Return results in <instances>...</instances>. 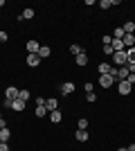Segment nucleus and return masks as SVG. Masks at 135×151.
<instances>
[{
  "label": "nucleus",
  "instance_id": "obj_29",
  "mask_svg": "<svg viewBox=\"0 0 135 151\" xmlns=\"http://www.w3.org/2000/svg\"><path fill=\"white\" fill-rule=\"evenodd\" d=\"M11 101L14 99H7V97H5V99H2V108H11Z\"/></svg>",
  "mask_w": 135,
  "mask_h": 151
},
{
  "label": "nucleus",
  "instance_id": "obj_3",
  "mask_svg": "<svg viewBox=\"0 0 135 151\" xmlns=\"http://www.w3.org/2000/svg\"><path fill=\"white\" fill-rule=\"evenodd\" d=\"M74 90H77V86H74V83H72V81H65V83H61V86H59V93L63 95V97H68V95H72V93H74Z\"/></svg>",
  "mask_w": 135,
  "mask_h": 151
},
{
  "label": "nucleus",
  "instance_id": "obj_33",
  "mask_svg": "<svg viewBox=\"0 0 135 151\" xmlns=\"http://www.w3.org/2000/svg\"><path fill=\"white\" fill-rule=\"evenodd\" d=\"M2 129H7V120L5 117H0V131H2Z\"/></svg>",
  "mask_w": 135,
  "mask_h": 151
},
{
  "label": "nucleus",
  "instance_id": "obj_10",
  "mask_svg": "<svg viewBox=\"0 0 135 151\" xmlns=\"http://www.w3.org/2000/svg\"><path fill=\"white\" fill-rule=\"evenodd\" d=\"M47 115H50V122H52V124H59V122L63 120V113H61L59 108H56V111H52V113H47Z\"/></svg>",
  "mask_w": 135,
  "mask_h": 151
},
{
  "label": "nucleus",
  "instance_id": "obj_13",
  "mask_svg": "<svg viewBox=\"0 0 135 151\" xmlns=\"http://www.w3.org/2000/svg\"><path fill=\"white\" fill-rule=\"evenodd\" d=\"M25 104H27V101H23V99H14L11 101V108L16 111V113H23V111H25Z\"/></svg>",
  "mask_w": 135,
  "mask_h": 151
},
{
  "label": "nucleus",
  "instance_id": "obj_25",
  "mask_svg": "<svg viewBox=\"0 0 135 151\" xmlns=\"http://www.w3.org/2000/svg\"><path fill=\"white\" fill-rule=\"evenodd\" d=\"M77 126L81 129V131H88V120H86V117H81V120L77 122Z\"/></svg>",
  "mask_w": 135,
  "mask_h": 151
},
{
  "label": "nucleus",
  "instance_id": "obj_19",
  "mask_svg": "<svg viewBox=\"0 0 135 151\" xmlns=\"http://www.w3.org/2000/svg\"><path fill=\"white\" fill-rule=\"evenodd\" d=\"M9 140H11V131H9V129H2V131H0V142H9Z\"/></svg>",
  "mask_w": 135,
  "mask_h": 151
},
{
  "label": "nucleus",
  "instance_id": "obj_7",
  "mask_svg": "<svg viewBox=\"0 0 135 151\" xmlns=\"http://www.w3.org/2000/svg\"><path fill=\"white\" fill-rule=\"evenodd\" d=\"M18 93H20V90L16 88V86H7L5 97H7V99H18Z\"/></svg>",
  "mask_w": 135,
  "mask_h": 151
},
{
  "label": "nucleus",
  "instance_id": "obj_28",
  "mask_svg": "<svg viewBox=\"0 0 135 151\" xmlns=\"http://www.w3.org/2000/svg\"><path fill=\"white\" fill-rule=\"evenodd\" d=\"M86 101H88V104H92V101H97V95H95V93H88V95H86Z\"/></svg>",
  "mask_w": 135,
  "mask_h": 151
},
{
  "label": "nucleus",
  "instance_id": "obj_2",
  "mask_svg": "<svg viewBox=\"0 0 135 151\" xmlns=\"http://www.w3.org/2000/svg\"><path fill=\"white\" fill-rule=\"evenodd\" d=\"M117 79H115V75H99V86H101V88H110V86H113V83H115Z\"/></svg>",
  "mask_w": 135,
  "mask_h": 151
},
{
  "label": "nucleus",
  "instance_id": "obj_15",
  "mask_svg": "<svg viewBox=\"0 0 135 151\" xmlns=\"http://www.w3.org/2000/svg\"><path fill=\"white\" fill-rule=\"evenodd\" d=\"M119 0H99V7L101 9H110V7H117Z\"/></svg>",
  "mask_w": 135,
  "mask_h": 151
},
{
  "label": "nucleus",
  "instance_id": "obj_11",
  "mask_svg": "<svg viewBox=\"0 0 135 151\" xmlns=\"http://www.w3.org/2000/svg\"><path fill=\"white\" fill-rule=\"evenodd\" d=\"M74 138H77V142H88V140H90V133H88V131H81V129H77Z\"/></svg>",
  "mask_w": 135,
  "mask_h": 151
},
{
  "label": "nucleus",
  "instance_id": "obj_8",
  "mask_svg": "<svg viewBox=\"0 0 135 151\" xmlns=\"http://www.w3.org/2000/svg\"><path fill=\"white\" fill-rule=\"evenodd\" d=\"M122 43H124V47H126V50H129V47H135V34H124Z\"/></svg>",
  "mask_w": 135,
  "mask_h": 151
},
{
  "label": "nucleus",
  "instance_id": "obj_20",
  "mask_svg": "<svg viewBox=\"0 0 135 151\" xmlns=\"http://www.w3.org/2000/svg\"><path fill=\"white\" fill-rule=\"evenodd\" d=\"M18 99H23V101H29V99H32V93H29L27 88H23V90L18 93Z\"/></svg>",
  "mask_w": 135,
  "mask_h": 151
},
{
  "label": "nucleus",
  "instance_id": "obj_31",
  "mask_svg": "<svg viewBox=\"0 0 135 151\" xmlns=\"http://www.w3.org/2000/svg\"><path fill=\"white\" fill-rule=\"evenodd\" d=\"M7 38H9V34H7V32H0V43H5Z\"/></svg>",
  "mask_w": 135,
  "mask_h": 151
},
{
  "label": "nucleus",
  "instance_id": "obj_34",
  "mask_svg": "<svg viewBox=\"0 0 135 151\" xmlns=\"http://www.w3.org/2000/svg\"><path fill=\"white\" fill-rule=\"evenodd\" d=\"M124 81H129L131 86H133V83H135V75H129V79H124Z\"/></svg>",
  "mask_w": 135,
  "mask_h": 151
},
{
  "label": "nucleus",
  "instance_id": "obj_6",
  "mask_svg": "<svg viewBox=\"0 0 135 151\" xmlns=\"http://www.w3.org/2000/svg\"><path fill=\"white\" fill-rule=\"evenodd\" d=\"M25 61H27V65H29V68H39L43 59H41L39 54H27V59H25Z\"/></svg>",
  "mask_w": 135,
  "mask_h": 151
},
{
  "label": "nucleus",
  "instance_id": "obj_5",
  "mask_svg": "<svg viewBox=\"0 0 135 151\" xmlns=\"http://www.w3.org/2000/svg\"><path fill=\"white\" fill-rule=\"evenodd\" d=\"M25 47H27V54H39V50H41V43L32 38V41H27V43H25Z\"/></svg>",
  "mask_w": 135,
  "mask_h": 151
},
{
  "label": "nucleus",
  "instance_id": "obj_24",
  "mask_svg": "<svg viewBox=\"0 0 135 151\" xmlns=\"http://www.w3.org/2000/svg\"><path fill=\"white\" fill-rule=\"evenodd\" d=\"M84 90H86V95H88V93H95V83H92V81H86L84 83Z\"/></svg>",
  "mask_w": 135,
  "mask_h": 151
},
{
  "label": "nucleus",
  "instance_id": "obj_22",
  "mask_svg": "<svg viewBox=\"0 0 135 151\" xmlns=\"http://www.w3.org/2000/svg\"><path fill=\"white\" fill-rule=\"evenodd\" d=\"M34 115H36V117H45V115H47V108H45V106H36Z\"/></svg>",
  "mask_w": 135,
  "mask_h": 151
},
{
  "label": "nucleus",
  "instance_id": "obj_26",
  "mask_svg": "<svg viewBox=\"0 0 135 151\" xmlns=\"http://www.w3.org/2000/svg\"><path fill=\"white\" fill-rule=\"evenodd\" d=\"M126 54H129V63H135V47H129Z\"/></svg>",
  "mask_w": 135,
  "mask_h": 151
},
{
  "label": "nucleus",
  "instance_id": "obj_17",
  "mask_svg": "<svg viewBox=\"0 0 135 151\" xmlns=\"http://www.w3.org/2000/svg\"><path fill=\"white\" fill-rule=\"evenodd\" d=\"M20 16H23V20H32L34 16H36V12H34L32 7H27V9H23V14H20Z\"/></svg>",
  "mask_w": 135,
  "mask_h": 151
},
{
  "label": "nucleus",
  "instance_id": "obj_4",
  "mask_svg": "<svg viewBox=\"0 0 135 151\" xmlns=\"http://www.w3.org/2000/svg\"><path fill=\"white\" fill-rule=\"evenodd\" d=\"M117 93L119 95H131L133 93V86L129 81H117Z\"/></svg>",
  "mask_w": 135,
  "mask_h": 151
},
{
  "label": "nucleus",
  "instance_id": "obj_18",
  "mask_svg": "<svg viewBox=\"0 0 135 151\" xmlns=\"http://www.w3.org/2000/svg\"><path fill=\"white\" fill-rule=\"evenodd\" d=\"M50 54H52L50 45H41V50H39V57H41V59H47Z\"/></svg>",
  "mask_w": 135,
  "mask_h": 151
},
{
  "label": "nucleus",
  "instance_id": "obj_12",
  "mask_svg": "<svg viewBox=\"0 0 135 151\" xmlns=\"http://www.w3.org/2000/svg\"><path fill=\"white\" fill-rule=\"evenodd\" d=\"M129 68L126 65H122V68H117V81H124V79H129Z\"/></svg>",
  "mask_w": 135,
  "mask_h": 151
},
{
  "label": "nucleus",
  "instance_id": "obj_27",
  "mask_svg": "<svg viewBox=\"0 0 135 151\" xmlns=\"http://www.w3.org/2000/svg\"><path fill=\"white\" fill-rule=\"evenodd\" d=\"M104 54H106V57H113V54H115L113 45H104Z\"/></svg>",
  "mask_w": 135,
  "mask_h": 151
},
{
  "label": "nucleus",
  "instance_id": "obj_36",
  "mask_svg": "<svg viewBox=\"0 0 135 151\" xmlns=\"http://www.w3.org/2000/svg\"><path fill=\"white\" fill-rule=\"evenodd\" d=\"M117 151H129V149H126V147H119V149H117Z\"/></svg>",
  "mask_w": 135,
  "mask_h": 151
},
{
  "label": "nucleus",
  "instance_id": "obj_35",
  "mask_svg": "<svg viewBox=\"0 0 135 151\" xmlns=\"http://www.w3.org/2000/svg\"><path fill=\"white\" fill-rule=\"evenodd\" d=\"M126 149H129V151H135V142H133V145H129Z\"/></svg>",
  "mask_w": 135,
  "mask_h": 151
},
{
  "label": "nucleus",
  "instance_id": "obj_16",
  "mask_svg": "<svg viewBox=\"0 0 135 151\" xmlns=\"http://www.w3.org/2000/svg\"><path fill=\"white\" fill-rule=\"evenodd\" d=\"M122 29H124V34H135V23L133 20H126L122 25Z\"/></svg>",
  "mask_w": 135,
  "mask_h": 151
},
{
  "label": "nucleus",
  "instance_id": "obj_14",
  "mask_svg": "<svg viewBox=\"0 0 135 151\" xmlns=\"http://www.w3.org/2000/svg\"><path fill=\"white\" fill-rule=\"evenodd\" d=\"M74 63H77V65H81V68H84V65H88V54H86V52L77 54V57H74Z\"/></svg>",
  "mask_w": 135,
  "mask_h": 151
},
{
  "label": "nucleus",
  "instance_id": "obj_1",
  "mask_svg": "<svg viewBox=\"0 0 135 151\" xmlns=\"http://www.w3.org/2000/svg\"><path fill=\"white\" fill-rule=\"evenodd\" d=\"M113 63H115L117 68H122V65H126V63H129V54H126V50H122V52H115V54H113Z\"/></svg>",
  "mask_w": 135,
  "mask_h": 151
},
{
  "label": "nucleus",
  "instance_id": "obj_21",
  "mask_svg": "<svg viewBox=\"0 0 135 151\" xmlns=\"http://www.w3.org/2000/svg\"><path fill=\"white\" fill-rule=\"evenodd\" d=\"M110 36H113V38H119V41H122V38H124V29H122V25H119V27H115Z\"/></svg>",
  "mask_w": 135,
  "mask_h": 151
},
{
  "label": "nucleus",
  "instance_id": "obj_9",
  "mask_svg": "<svg viewBox=\"0 0 135 151\" xmlns=\"http://www.w3.org/2000/svg\"><path fill=\"white\" fill-rule=\"evenodd\" d=\"M45 108H47V113L56 111V108H59V99H56V97H50V99L45 101Z\"/></svg>",
  "mask_w": 135,
  "mask_h": 151
},
{
  "label": "nucleus",
  "instance_id": "obj_23",
  "mask_svg": "<svg viewBox=\"0 0 135 151\" xmlns=\"http://www.w3.org/2000/svg\"><path fill=\"white\" fill-rule=\"evenodd\" d=\"M81 52H84V50H81V45H77V43L70 45V54H74V57H77V54H81Z\"/></svg>",
  "mask_w": 135,
  "mask_h": 151
},
{
  "label": "nucleus",
  "instance_id": "obj_38",
  "mask_svg": "<svg viewBox=\"0 0 135 151\" xmlns=\"http://www.w3.org/2000/svg\"><path fill=\"white\" fill-rule=\"evenodd\" d=\"M0 117H2V108H0Z\"/></svg>",
  "mask_w": 135,
  "mask_h": 151
},
{
  "label": "nucleus",
  "instance_id": "obj_32",
  "mask_svg": "<svg viewBox=\"0 0 135 151\" xmlns=\"http://www.w3.org/2000/svg\"><path fill=\"white\" fill-rule=\"evenodd\" d=\"M0 151H9V142H0Z\"/></svg>",
  "mask_w": 135,
  "mask_h": 151
},
{
  "label": "nucleus",
  "instance_id": "obj_30",
  "mask_svg": "<svg viewBox=\"0 0 135 151\" xmlns=\"http://www.w3.org/2000/svg\"><path fill=\"white\" fill-rule=\"evenodd\" d=\"M45 101H47L45 97H36V106H45Z\"/></svg>",
  "mask_w": 135,
  "mask_h": 151
},
{
  "label": "nucleus",
  "instance_id": "obj_37",
  "mask_svg": "<svg viewBox=\"0 0 135 151\" xmlns=\"http://www.w3.org/2000/svg\"><path fill=\"white\" fill-rule=\"evenodd\" d=\"M0 7H5V0H0Z\"/></svg>",
  "mask_w": 135,
  "mask_h": 151
}]
</instances>
